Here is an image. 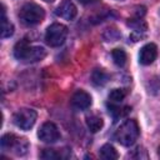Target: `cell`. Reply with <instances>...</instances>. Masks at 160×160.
<instances>
[{
  "instance_id": "1",
  "label": "cell",
  "mask_w": 160,
  "mask_h": 160,
  "mask_svg": "<svg viewBox=\"0 0 160 160\" xmlns=\"http://www.w3.org/2000/svg\"><path fill=\"white\" fill-rule=\"evenodd\" d=\"M14 56L22 62H36L46 56V50L41 46H32L28 40H20L14 48Z\"/></svg>"
},
{
  "instance_id": "2",
  "label": "cell",
  "mask_w": 160,
  "mask_h": 160,
  "mask_svg": "<svg viewBox=\"0 0 160 160\" xmlns=\"http://www.w3.org/2000/svg\"><path fill=\"white\" fill-rule=\"evenodd\" d=\"M139 125L135 120L130 119V120H126L124 121L119 129L116 130L115 132V139L118 140V142H120L121 145L124 146H130L132 145L138 138H139Z\"/></svg>"
},
{
  "instance_id": "3",
  "label": "cell",
  "mask_w": 160,
  "mask_h": 160,
  "mask_svg": "<svg viewBox=\"0 0 160 160\" xmlns=\"http://www.w3.org/2000/svg\"><path fill=\"white\" fill-rule=\"evenodd\" d=\"M19 18L25 25L32 26L44 20L45 11L40 5H38L35 2H26L20 8Z\"/></svg>"
},
{
  "instance_id": "4",
  "label": "cell",
  "mask_w": 160,
  "mask_h": 160,
  "mask_svg": "<svg viewBox=\"0 0 160 160\" xmlns=\"http://www.w3.org/2000/svg\"><path fill=\"white\" fill-rule=\"evenodd\" d=\"M1 148L14 152L15 155L22 156L29 150V142L25 138L16 136L15 134H5L1 138Z\"/></svg>"
},
{
  "instance_id": "5",
  "label": "cell",
  "mask_w": 160,
  "mask_h": 160,
  "mask_svg": "<svg viewBox=\"0 0 160 160\" xmlns=\"http://www.w3.org/2000/svg\"><path fill=\"white\" fill-rule=\"evenodd\" d=\"M68 36V28L60 22L51 24L45 32V41L51 48H58L64 44Z\"/></svg>"
},
{
  "instance_id": "6",
  "label": "cell",
  "mask_w": 160,
  "mask_h": 160,
  "mask_svg": "<svg viewBox=\"0 0 160 160\" xmlns=\"http://www.w3.org/2000/svg\"><path fill=\"white\" fill-rule=\"evenodd\" d=\"M36 118H38V114H36L35 110L24 108V109L18 110L14 114L12 120H14V124L19 129H21V130H30L34 126V124L36 121Z\"/></svg>"
},
{
  "instance_id": "7",
  "label": "cell",
  "mask_w": 160,
  "mask_h": 160,
  "mask_svg": "<svg viewBox=\"0 0 160 160\" xmlns=\"http://www.w3.org/2000/svg\"><path fill=\"white\" fill-rule=\"evenodd\" d=\"M38 136L41 141H44L46 144H52L60 139V132H59L58 126L54 122L46 121L40 126V129L38 131Z\"/></svg>"
},
{
  "instance_id": "8",
  "label": "cell",
  "mask_w": 160,
  "mask_h": 160,
  "mask_svg": "<svg viewBox=\"0 0 160 160\" xmlns=\"http://www.w3.org/2000/svg\"><path fill=\"white\" fill-rule=\"evenodd\" d=\"M158 56V48L155 44L150 42V44H146L144 45L141 49H140V52H139V62L141 65H150L154 62V60L156 59Z\"/></svg>"
},
{
  "instance_id": "9",
  "label": "cell",
  "mask_w": 160,
  "mask_h": 160,
  "mask_svg": "<svg viewBox=\"0 0 160 160\" xmlns=\"http://www.w3.org/2000/svg\"><path fill=\"white\" fill-rule=\"evenodd\" d=\"M71 105L76 110H86L91 105V96L84 90H78L71 96Z\"/></svg>"
},
{
  "instance_id": "10",
  "label": "cell",
  "mask_w": 160,
  "mask_h": 160,
  "mask_svg": "<svg viewBox=\"0 0 160 160\" xmlns=\"http://www.w3.org/2000/svg\"><path fill=\"white\" fill-rule=\"evenodd\" d=\"M55 14L61 18V19H65V20H72L76 14H78V10H76V6L74 5V2L71 0H64L55 10Z\"/></svg>"
},
{
  "instance_id": "11",
  "label": "cell",
  "mask_w": 160,
  "mask_h": 160,
  "mask_svg": "<svg viewBox=\"0 0 160 160\" xmlns=\"http://www.w3.org/2000/svg\"><path fill=\"white\" fill-rule=\"evenodd\" d=\"M128 25L132 29V34H131V36H130V38L132 39V41L140 40V39L145 35L146 29H148L146 22H145L141 18H134V19H131V20L128 22Z\"/></svg>"
},
{
  "instance_id": "12",
  "label": "cell",
  "mask_w": 160,
  "mask_h": 160,
  "mask_svg": "<svg viewBox=\"0 0 160 160\" xmlns=\"http://www.w3.org/2000/svg\"><path fill=\"white\" fill-rule=\"evenodd\" d=\"M14 34V25L6 19L5 16V9H4V5H2V16H1V38L2 39H6V38H10L11 35Z\"/></svg>"
},
{
  "instance_id": "13",
  "label": "cell",
  "mask_w": 160,
  "mask_h": 160,
  "mask_svg": "<svg viewBox=\"0 0 160 160\" xmlns=\"http://www.w3.org/2000/svg\"><path fill=\"white\" fill-rule=\"evenodd\" d=\"M99 155L101 159H105V160H114V159H118L119 158V154L118 151L115 150V148L110 144H105L100 148V151H99Z\"/></svg>"
},
{
  "instance_id": "14",
  "label": "cell",
  "mask_w": 160,
  "mask_h": 160,
  "mask_svg": "<svg viewBox=\"0 0 160 160\" xmlns=\"http://www.w3.org/2000/svg\"><path fill=\"white\" fill-rule=\"evenodd\" d=\"M86 125L91 132H98L104 126V121L98 115H90L86 118Z\"/></svg>"
},
{
  "instance_id": "15",
  "label": "cell",
  "mask_w": 160,
  "mask_h": 160,
  "mask_svg": "<svg viewBox=\"0 0 160 160\" xmlns=\"http://www.w3.org/2000/svg\"><path fill=\"white\" fill-rule=\"evenodd\" d=\"M108 79H109L108 74H106L104 70H101V69H96V70H94L92 74H91V81H92L96 86H102V85H105L106 81H108Z\"/></svg>"
},
{
  "instance_id": "16",
  "label": "cell",
  "mask_w": 160,
  "mask_h": 160,
  "mask_svg": "<svg viewBox=\"0 0 160 160\" xmlns=\"http://www.w3.org/2000/svg\"><path fill=\"white\" fill-rule=\"evenodd\" d=\"M111 56H112V60L114 62L118 65V66H124L125 62H126V52L122 50V49H114L111 51Z\"/></svg>"
},
{
  "instance_id": "17",
  "label": "cell",
  "mask_w": 160,
  "mask_h": 160,
  "mask_svg": "<svg viewBox=\"0 0 160 160\" xmlns=\"http://www.w3.org/2000/svg\"><path fill=\"white\" fill-rule=\"evenodd\" d=\"M125 96H126V91L124 89H112L109 94V100L111 102L118 104V102H121L125 99Z\"/></svg>"
},
{
  "instance_id": "18",
  "label": "cell",
  "mask_w": 160,
  "mask_h": 160,
  "mask_svg": "<svg viewBox=\"0 0 160 160\" xmlns=\"http://www.w3.org/2000/svg\"><path fill=\"white\" fill-rule=\"evenodd\" d=\"M41 158L45 159V160H56V159L60 158V154L56 152L54 149H45L41 152Z\"/></svg>"
},
{
  "instance_id": "19",
  "label": "cell",
  "mask_w": 160,
  "mask_h": 160,
  "mask_svg": "<svg viewBox=\"0 0 160 160\" xmlns=\"http://www.w3.org/2000/svg\"><path fill=\"white\" fill-rule=\"evenodd\" d=\"M105 34H109V38H106L108 41H115L118 39V36H114V34H119V32L116 30H114V29H108Z\"/></svg>"
},
{
  "instance_id": "20",
  "label": "cell",
  "mask_w": 160,
  "mask_h": 160,
  "mask_svg": "<svg viewBox=\"0 0 160 160\" xmlns=\"http://www.w3.org/2000/svg\"><path fill=\"white\" fill-rule=\"evenodd\" d=\"M81 4H91V2H94V1H96V0H79Z\"/></svg>"
},
{
  "instance_id": "21",
  "label": "cell",
  "mask_w": 160,
  "mask_h": 160,
  "mask_svg": "<svg viewBox=\"0 0 160 160\" xmlns=\"http://www.w3.org/2000/svg\"><path fill=\"white\" fill-rule=\"evenodd\" d=\"M44 1H46V2H52L54 0H44Z\"/></svg>"
},
{
  "instance_id": "22",
  "label": "cell",
  "mask_w": 160,
  "mask_h": 160,
  "mask_svg": "<svg viewBox=\"0 0 160 160\" xmlns=\"http://www.w3.org/2000/svg\"><path fill=\"white\" fill-rule=\"evenodd\" d=\"M158 150H159V151H158V152H159V155H160V146H159V149H158Z\"/></svg>"
}]
</instances>
